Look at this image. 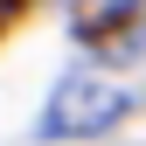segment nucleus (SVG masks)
Masks as SVG:
<instances>
[{
	"instance_id": "obj_1",
	"label": "nucleus",
	"mask_w": 146,
	"mask_h": 146,
	"mask_svg": "<svg viewBox=\"0 0 146 146\" xmlns=\"http://www.w3.org/2000/svg\"><path fill=\"white\" fill-rule=\"evenodd\" d=\"M132 111V98H125V84H104V77H63L49 90V111H42V139H90L104 132V125H118Z\"/></svg>"
}]
</instances>
